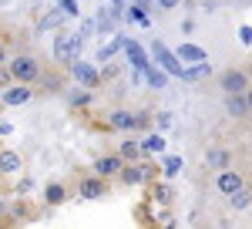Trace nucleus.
I'll return each instance as SVG.
<instances>
[{
	"label": "nucleus",
	"instance_id": "f257e3e1",
	"mask_svg": "<svg viewBox=\"0 0 252 229\" xmlns=\"http://www.w3.org/2000/svg\"><path fill=\"white\" fill-rule=\"evenodd\" d=\"M7 71L14 81H24V84H37L44 77V64H40L34 54H17V57H7Z\"/></svg>",
	"mask_w": 252,
	"mask_h": 229
},
{
	"label": "nucleus",
	"instance_id": "f03ea898",
	"mask_svg": "<svg viewBox=\"0 0 252 229\" xmlns=\"http://www.w3.org/2000/svg\"><path fill=\"white\" fill-rule=\"evenodd\" d=\"M152 57H155V64H161V68H165L172 77H185V61L175 54V51H168L161 40H155V44H152Z\"/></svg>",
	"mask_w": 252,
	"mask_h": 229
},
{
	"label": "nucleus",
	"instance_id": "7ed1b4c3",
	"mask_svg": "<svg viewBox=\"0 0 252 229\" xmlns=\"http://www.w3.org/2000/svg\"><path fill=\"white\" fill-rule=\"evenodd\" d=\"M78 195L81 199H88V202H94V199H104V195H108V179H104V175H84V179H81L78 182Z\"/></svg>",
	"mask_w": 252,
	"mask_h": 229
},
{
	"label": "nucleus",
	"instance_id": "20e7f679",
	"mask_svg": "<svg viewBox=\"0 0 252 229\" xmlns=\"http://www.w3.org/2000/svg\"><path fill=\"white\" fill-rule=\"evenodd\" d=\"M81 40H84L81 34H67V31L58 34V38H54V57L64 61V64H67V61H74L78 51H81Z\"/></svg>",
	"mask_w": 252,
	"mask_h": 229
},
{
	"label": "nucleus",
	"instance_id": "39448f33",
	"mask_svg": "<svg viewBox=\"0 0 252 229\" xmlns=\"http://www.w3.org/2000/svg\"><path fill=\"white\" fill-rule=\"evenodd\" d=\"M67 68H71L74 81H78V84H84V88H97V84H101V71H97L94 64H88V61L74 57V61H67Z\"/></svg>",
	"mask_w": 252,
	"mask_h": 229
},
{
	"label": "nucleus",
	"instance_id": "423d86ee",
	"mask_svg": "<svg viewBox=\"0 0 252 229\" xmlns=\"http://www.w3.org/2000/svg\"><path fill=\"white\" fill-rule=\"evenodd\" d=\"M219 88L225 95H246L249 77H246V71H239V68H229V71H222V77H219Z\"/></svg>",
	"mask_w": 252,
	"mask_h": 229
},
{
	"label": "nucleus",
	"instance_id": "0eeeda50",
	"mask_svg": "<svg viewBox=\"0 0 252 229\" xmlns=\"http://www.w3.org/2000/svg\"><path fill=\"white\" fill-rule=\"evenodd\" d=\"M246 186V179H242V172H235V169H219L215 172V189L222 192V195H232V192H239Z\"/></svg>",
	"mask_w": 252,
	"mask_h": 229
},
{
	"label": "nucleus",
	"instance_id": "6e6552de",
	"mask_svg": "<svg viewBox=\"0 0 252 229\" xmlns=\"http://www.w3.org/2000/svg\"><path fill=\"white\" fill-rule=\"evenodd\" d=\"M34 98V84H24V81H14L10 88H3V105L7 108H20Z\"/></svg>",
	"mask_w": 252,
	"mask_h": 229
},
{
	"label": "nucleus",
	"instance_id": "1a4fd4ad",
	"mask_svg": "<svg viewBox=\"0 0 252 229\" xmlns=\"http://www.w3.org/2000/svg\"><path fill=\"white\" fill-rule=\"evenodd\" d=\"M125 54H128V61H131V68H135V81H141V77L148 75V68H152L148 54L138 47V40H125Z\"/></svg>",
	"mask_w": 252,
	"mask_h": 229
},
{
	"label": "nucleus",
	"instance_id": "9d476101",
	"mask_svg": "<svg viewBox=\"0 0 252 229\" xmlns=\"http://www.w3.org/2000/svg\"><path fill=\"white\" fill-rule=\"evenodd\" d=\"M104 128H115V132H131V128H138V118H135V112H125V108H115V112L108 114Z\"/></svg>",
	"mask_w": 252,
	"mask_h": 229
},
{
	"label": "nucleus",
	"instance_id": "9b49d317",
	"mask_svg": "<svg viewBox=\"0 0 252 229\" xmlns=\"http://www.w3.org/2000/svg\"><path fill=\"white\" fill-rule=\"evenodd\" d=\"M125 169V158H121V155H97L94 158V172L97 175H104V179H115L118 172Z\"/></svg>",
	"mask_w": 252,
	"mask_h": 229
},
{
	"label": "nucleus",
	"instance_id": "f8f14e48",
	"mask_svg": "<svg viewBox=\"0 0 252 229\" xmlns=\"http://www.w3.org/2000/svg\"><path fill=\"white\" fill-rule=\"evenodd\" d=\"M24 172V158L14 149H0V175H20Z\"/></svg>",
	"mask_w": 252,
	"mask_h": 229
},
{
	"label": "nucleus",
	"instance_id": "ddd939ff",
	"mask_svg": "<svg viewBox=\"0 0 252 229\" xmlns=\"http://www.w3.org/2000/svg\"><path fill=\"white\" fill-rule=\"evenodd\" d=\"M225 112H229V118H249V101H246V95H225Z\"/></svg>",
	"mask_w": 252,
	"mask_h": 229
},
{
	"label": "nucleus",
	"instance_id": "4468645a",
	"mask_svg": "<svg viewBox=\"0 0 252 229\" xmlns=\"http://www.w3.org/2000/svg\"><path fill=\"white\" fill-rule=\"evenodd\" d=\"M44 202L47 206H64L67 202V186L64 182H47L44 186Z\"/></svg>",
	"mask_w": 252,
	"mask_h": 229
},
{
	"label": "nucleus",
	"instance_id": "2eb2a0df",
	"mask_svg": "<svg viewBox=\"0 0 252 229\" xmlns=\"http://www.w3.org/2000/svg\"><path fill=\"white\" fill-rule=\"evenodd\" d=\"M118 179H121V186H141V182H145V175H141V162H128L125 169L118 172Z\"/></svg>",
	"mask_w": 252,
	"mask_h": 229
},
{
	"label": "nucleus",
	"instance_id": "dca6fc26",
	"mask_svg": "<svg viewBox=\"0 0 252 229\" xmlns=\"http://www.w3.org/2000/svg\"><path fill=\"white\" fill-rule=\"evenodd\" d=\"M175 54L182 57L185 64H198V61H209V54H205V51H202L198 44H182V47H178Z\"/></svg>",
	"mask_w": 252,
	"mask_h": 229
},
{
	"label": "nucleus",
	"instance_id": "f3484780",
	"mask_svg": "<svg viewBox=\"0 0 252 229\" xmlns=\"http://www.w3.org/2000/svg\"><path fill=\"white\" fill-rule=\"evenodd\" d=\"M118 155L125 158V162H141V142H131V138H125L121 145H118Z\"/></svg>",
	"mask_w": 252,
	"mask_h": 229
},
{
	"label": "nucleus",
	"instance_id": "a211bd4d",
	"mask_svg": "<svg viewBox=\"0 0 252 229\" xmlns=\"http://www.w3.org/2000/svg\"><path fill=\"white\" fill-rule=\"evenodd\" d=\"M125 40H128V38H121V34H115V38H111L108 44H104V47H101V51H97V64H104V61H111V57H115L118 51L125 47Z\"/></svg>",
	"mask_w": 252,
	"mask_h": 229
},
{
	"label": "nucleus",
	"instance_id": "6ab92c4d",
	"mask_svg": "<svg viewBox=\"0 0 252 229\" xmlns=\"http://www.w3.org/2000/svg\"><path fill=\"white\" fill-rule=\"evenodd\" d=\"M148 84H152V88H155V91H161V88H165V84H168V71H165V68H161V64H152V68H148Z\"/></svg>",
	"mask_w": 252,
	"mask_h": 229
},
{
	"label": "nucleus",
	"instance_id": "aec40b11",
	"mask_svg": "<svg viewBox=\"0 0 252 229\" xmlns=\"http://www.w3.org/2000/svg\"><path fill=\"white\" fill-rule=\"evenodd\" d=\"M67 105H71V108H88V105H91V88H84V84L74 88V91L67 95Z\"/></svg>",
	"mask_w": 252,
	"mask_h": 229
},
{
	"label": "nucleus",
	"instance_id": "412c9836",
	"mask_svg": "<svg viewBox=\"0 0 252 229\" xmlns=\"http://www.w3.org/2000/svg\"><path fill=\"white\" fill-rule=\"evenodd\" d=\"M229 206H232L235 212L249 209V206H252V192L246 189V186H242V189H239V192H232V195H229Z\"/></svg>",
	"mask_w": 252,
	"mask_h": 229
},
{
	"label": "nucleus",
	"instance_id": "4be33fe9",
	"mask_svg": "<svg viewBox=\"0 0 252 229\" xmlns=\"http://www.w3.org/2000/svg\"><path fill=\"white\" fill-rule=\"evenodd\" d=\"M152 199H155V202H161V206H168V202L175 199L172 186H165V182H152Z\"/></svg>",
	"mask_w": 252,
	"mask_h": 229
},
{
	"label": "nucleus",
	"instance_id": "5701e85b",
	"mask_svg": "<svg viewBox=\"0 0 252 229\" xmlns=\"http://www.w3.org/2000/svg\"><path fill=\"white\" fill-rule=\"evenodd\" d=\"M141 152H145V155H158V152H165V138L152 132L148 138H145V142H141Z\"/></svg>",
	"mask_w": 252,
	"mask_h": 229
},
{
	"label": "nucleus",
	"instance_id": "b1692460",
	"mask_svg": "<svg viewBox=\"0 0 252 229\" xmlns=\"http://www.w3.org/2000/svg\"><path fill=\"white\" fill-rule=\"evenodd\" d=\"M205 162H209L212 169H225V165H229V152H225V149H209V152H205Z\"/></svg>",
	"mask_w": 252,
	"mask_h": 229
},
{
	"label": "nucleus",
	"instance_id": "393cba45",
	"mask_svg": "<svg viewBox=\"0 0 252 229\" xmlns=\"http://www.w3.org/2000/svg\"><path fill=\"white\" fill-rule=\"evenodd\" d=\"M94 27L101 31V34H111V27H115V14H97Z\"/></svg>",
	"mask_w": 252,
	"mask_h": 229
},
{
	"label": "nucleus",
	"instance_id": "a878e982",
	"mask_svg": "<svg viewBox=\"0 0 252 229\" xmlns=\"http://www.w3.org/2000/svg\"><path fill=\"white\" fill-rule=\"evenodd\" d=\"M40 84H44L47 95H54V91H61V75H44V77H40Z\"/></svg>",
	"mask_w": 252,
	"mask_h": 229
},
{
	"label": "nucleus",
	"instance_id": "bb28decb",
	"mask_svg": "<svg viewBox=\"0 0 252 229\" xmlns=\"http://www.w3.org/2000/svg\"><path fill=\"white\" fill-rule=\"evenodd\" d=\"M178 169H182V158H178V155H168V158H165V165H161L165 175H178Z\"/></svg>",
	"mask_w": 252,
	"mask_h": 229
},
{
	"label": "nucleus",
	"instance_id": "cd10ccee",
	"mask_svg": "<svg viewBox=\"0 0 252 229\" xmlns=\"http://www.w3.org/2000/svg\"><path fill=\"white\" fill-rule=\"evenodd\" d=\"M58 7H61V14H67V17H78L81 14L78 0H58Z\"/></svg>",
	"mask_w": 252,
	"mask_h": 229
},
{
	"label": "nucleus",
	"instance_id": "c85d7f7f",
	"mask_svg": "<svg viewBox=\"0 0 252 229\" xmlns=\"http://www.w3.org/2000/svg\"><path fill=\"white\" fill-rule=\"evenodd\" d=\"M158 165H152V162H141V175H145V182H155V175H158Z\"/></svg>",
	"mask_w": 252,
	"mask_h": 229
},
{
	"label": "nucleus",
	"instance_id": "c756f323",
	"mask_svg": "<svg viewBox=\"0 0 252 229\" xmlns=\"http://www.w3.org/2000/svg\"><path fill=\"white\" fill-rule=\"evenodd\" d=\"M135 118H138V128H148L152 125V112H135Z\"/></svg>",
	"mask_w": 252,
	"mask_h": 229
},
{
	"label": "nucleus",
	"instance_id": "7c9ffc66",
	"mask_svg": "<svg viewBox=\"0 0 252 229\" xmlns=\"http://www.w3.org/2000/svg\"><path fill=\"white\" fill-rule=\"evenodd\" d=\"M172 121H175V118H172L168 112H161V114H158V128H172Z\"/></svg>",
	"mask_w": 252,
	"mask_h": 229
},
{
	"label": "nucleus",
	"instance_id": "2f4dec72",
	"mask_svg": "<svg viewBox=\"0 0 252 229\" xmlns=\"http://www.w3.org/2000/svg\"><path fill=\"white\" fill-rule=\"evenodd\" d=\"M155 3H158V10H175L182 0H155Z\"/></svg>",
	"mask_w": 252,
	"mask_h": 229
},
{
	"label": "nucleus",
	"instance_id": "473e14b6",
	"mask_svg": "<svg viewBox=\"0 0 252 229\" xmlns=\"http://www.w3.org/2000/svg\"><path fill=\"white\" fill-rule=\"evenodd\" d=\"M239 38H242V44H252V27H242Z\"/></svg>",
	"mask_w": 252,
	"mask_h": 229
},
{
	"label": "nucleus",
	"instance_id": "72a5a7b5",
	"mask_svg": "<svg viewBox=\"0 0 252 229\" xmlns=\"http://www.w3.org/2000/svg\"><path fill=\"white\" fill-rule=\"evenodd\" d=\"M7 57H10V54H7V40H0V68L7 64Z\"/></svg>",
	"mask_w": 252,
	"mask_h": 229
},
{
	"label": "nucleus",
	"instance_id": "f704fd0d",
	"mask_svg": "<svg viewBox=\"0 0 252 229\" xmlns=\"http://www.w3.org/2000/svg\"><path fill=\"white\" fill-rule=\"evenodd\" d=\"M7 219V202H0V223Z\"/></svg>",
	"mask_w": 252,
	"mask_h": 229
},
{
	"label": "nucleus",
	"instance_id": "c9c22d12",
	"mask_svg": "<svg viewBox=\"0 0 252 229\" xmlns=\"http://www.w3.org/2000/svg\"><path fill=\"white\" fill-rule=\"evenodd\" d=\"M246 101H249V112H252V88H246Z\"/></svg>",
	"mask_w": 252,
	"mask_h": 229
},
{
	"label": "nucleus",
	"instance_id": "e433bc0d",
	"mask_svg": "<svg viewBox=\"0 0 252 229\" xmlns=\"http://www.w3.org/2000/svg\"><path fill=\"white\" fill-rule=\"evenodd\" d=\"M138 3H141V7H152V3H155V0H138Z\"/></svg>",
	"mask_w": 252,
	"mask_h": 229
},
{
	"label": "nucleus",
	"instance_id": "4c0bfd02",
	"mask_svg": "<svg viewBox=\"0 0 252 229\" xmlns=\"http://www.w3.org/2000/svg\"><path fill=\"white\" fill-rule=\"evenodd\" d=\"M0 105H3V84H0Z\"/></svg>",
	"mask_w": 252,
	"mask_h": 229
}]
</instances>
